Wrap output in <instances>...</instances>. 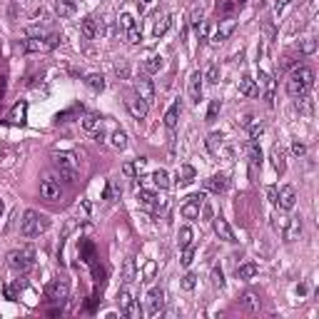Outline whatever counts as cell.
Here are the masks:
<instances>
[{
  "label": "cell",
  "instance_id": "cell-58",
  "mask_svg": "<svg viewBox=\"0 0 319 319\" xmlns=\"http://www.w3.org/2000/svg\"><path fill=\"white\" fill-rule=\"evenodd\" d=\"M252 125V115H244L242 117V128H250Z\"/></svg>",
  "mask_w": 319,
  "mask_h": 319
},
{
  "label": "cell",
  "instance_id": "cell-26",
  "mask_svg": "<svg viewBox=\"0 0 319 319\" xmlns=\"http://www.w3.org/2000/svg\"><path fill=\"white\" fill-rule=\"evenodd\" d=\"M257 274H259V264H255V262H247L242 267H237V279H252Z\"/></svg>",
  "mask_w": 319,
  "mask_h": 319
},
{
  "label": "cell",
  "instance_id": "cell-48",
  "mask_svg": "<svg viewBox=\"0 0 319 319\" xmlns=\"http://www.w3.org/2000/svg\"><path fill=\"white\" fill-rule=\"evenodd\" d=\"M135 25H137V23H135V17H132L130 13H122V15H120V28H122V30H130V28H135Z\"/></svg>",
  "mask_w": 319,
  "mask_h": 319
},
{
  "label": "cell",
  "instance_id": "cell-18",
  "mask_svg": "<svg viewBox=\"0 0 319 319\" xmlns=\"http://www.w3.org/2000/svg\"><path fill=\"white\" fill-rule=\"evenodd\" d=\"M227 175L224 172H220V175H212L209 180H205V190H209V192H215V194H222L224 190H227Z\"/></svg>",
  "mask_w": 319,
  "mask_h": 319
},
{
  "label": "cell",
  "instance_id": "cell-25",
  "mask_svg": "<svg viewBox=\"0 0 319 319\" xmlns=\"http://www.w3.org/2000/svg\"><path fill=\"white\" fill-rule=\"evenodd\" d=\"M25 115H28V102H17L10 110V122L15 125H25Z\"/></svg>",
  "mask_w": 319,
  "mask_h": 319
},
{
  "label": "cell",
  "instance_id": "cell-42",
  "mask_svg": "<svg viewBox=\"0 0 319 319\" xmlns=\"http://www.w3.org/2000/svg\"><path fill=\"white\" fill-rule=\"evenodd\" d=\"M194 287H197V274H194V272H187V274L182 277V289L192 292Z\"/></svg>",
  "mask_w": 319,
  "mask_h": 319
},
{
  "label": "cell",
  "instance_id": "cell-15",
  "mask_svg": "<svg viewBox=\"0 0 319 319\" xmlns=\"http://www.w3.org/2000/svg\"><path fill=\"white\" fill-rule=\"evenodd\" d=\"M255 82H259V87L264 90V100H267V105L272 108L274 105V80H272V75H267L264 70H259V75H257Z\"/></svg>",
  "mask_w": 319,
  "mask_h": 319
},
{
  "label": "cell",
  "instance_id": "cell-23",
  "mask_svg": "<svg viewBox=\"0 0 319 319\" xmlns=\"http://www.w3.org/2000/svg\"><path fill=\"white\" fill-rule=\"evenodd\" d=\"M82 128H85L87 132H97V130L102 128V117H100L97 112H87V115L82 117Z\"/></svg>",
  "mask_w": 319,
  "mask_h": 319
},
{
  "label": "cell",
  "instance_id": "cell-7",
  "mask_svg": "<svg viewBox=\"0 0 319 319\" xmlns=\"http://www.w3.org/2000/svg\"><path fill=\"white\" fill-rule=\"evenodd\" d=\"M45 294L52 299V302H58V304H63L65 299L70 297V287H67V282L65 279H52L50 285L45 287Z\"/></svg>",
  "mask_w": 319,
  "mask_h": 319
},
{
  "label": "cell",
  "instance_id": "cell-39",
  "mask_svg": "<svg viewBox=\"0 0 319 319\" xmlns=\"http://www.w3.org/2000/svg\"><path fill=\"white\" fill-rule=\"evenodd\" d=\"M242 307H244L247 312H257V309H259V299H257L255 294H244V297H242Z\"/></svg>",
  "mask_w": 319,
  "mask_h": 319
},
{
  "label": "cell",
  "instance_id": "cell-14",
  "mask_svg": "<svg viewBox=\"0 0 319 319\" xmlns=\"http://www.w3.org/2000/svg\"><path fill=\"white\" fill-rule=\"evenodd\" d=\"M137 202H140V207H145V209H160V207H165V202L160 200L155 192L143 190V187L137 190Z\"/></svg>",
  "mask_w": 319,
  "mask_h": 319
},
{
  "label": "cell",
  "instance_id": "cell-61",
  "mask_svg": "<svg viewBox=\"0 0 319 319\" xmlns=\"http://www.w3.org/2000/svg\"><path fill=\"white\" fill-rule=\"evenodd\" d=\"M13 3H20V0H13Z\"/></svg>",
  "mask_w": 319,
  "mask_h": 319
},
{
  "label": "cell",
  "instance_id": "cell-19",
  "mask_svg": "<svg viewBox=\"0 0 319 319\" xmlns=\"http://www.w3.org/2000/svg\"><path fill=\"white\" fill-rule=\"evenodd\" d=\"M78 10V5L73 3V0H55V13L60 20H65V17H73Z\"/></svg>",
  "mask_w": 319,
  "mask_h": 319
},
{
  "label": "cell",
  "instance_id": "cell-5",
  "mask_svg": "<svg viewBox=\"0 0 319 319\" xmlns=\"http://www.w3.org/2000/svg\"><path fill=\"white\" fill-rule=\"evenodd\" d=\"M58 45H60V35L58 32H48L45 38H28L17 48H20V52H48V50L58 48Z\"/></svg>",
  "mask_w": 319,
  "mask_h": 319
},
{
  "label": "cell",
  "instance_id": "cell-41",
  "mask_svg": "<svg viewBox=\"0 0 319 319\" xmlns=\"http://www.w3.org/2000/svg\"><path fill=\"white\" fill-rule=\"evenodd\" d=\"M220 145H222V135H220V132H212V135L207 137V150H209V152H217Z\"/></svg>",
  "mask_w": 319,
  "mask_h": 319
},
{
  "label": "cell",
  "instance_id": "cell-37",
  "mask_svg": "<svg viewBox=\"0 0 319 319\" xmlns=\"http://www.w3.org/2000/svg\"><path fill=\"white\" fill-rule=\"evenodd\" d=\"M122 314H125L128 319H140V317H143V307H140V302H135V299H132V302L122 309Z\"/></svg>",
  "mask_w": 319,
  "mask_h": 319
},
{
  "label": "cell",
  "instance_id": "cell-44",
  "mask_svg": "<svg viewBox=\"0 0 319 319\" xmlns=\"http://www.w3.org/2000/svg\"><path fill=\"white\" fill-rule=\"evenodd\" d=\"M132 279H135V262L128 259L125 262V272H122V282L128 285V282H132Z\"/></svg>",
  "mask_w": 319,
  "mask_h": 319
},
{
  "label": "cell",
  "instance_id": "cell-11",
  "mask_svg": "<svg viewBox=\"0 0 319 319\" xmlns=\"http://www.w3.org/2000/svg\"><path fill=\"white\" fill-rule=\"evenodd\" d=\"M235 28H237V20H235V17H224V20H220V28L215 30V35H212V43H215V45L224 43L229 35L235 32Z\"/></svg>",
  "mask_w": 319,
  "mask_h": 319
},
{
  "label": "cell",
  "instance_id": "cell-13",
  "mask_svg": "<svg viewBox=\"0 0 319 319\" xmlns=\"http://www.w3.org/2000/svg\"><path fill=\"white\" fill-rule=\"evenodd\" d=\"M212 227H215V235L220 237V239H224V242H237V237H235V232H232V227H229V222L220 215V217H215L212 220Z\"/></svg>",
  "mask_w": 319,
  "mask_h": 319
},
{
  "label": "cell",
  "instance_id": "cell-43",
  "mask_svg": "<svg viewBox=\"0 0 319 319\" xmlns=\"http://www.w3.org/2000/svg\"><path fill=\"white\" fill-rule=\"evenodd\" d=\"M132 302V294H130V289H120V294H117V304H120V312L125 309L128 304Z\"/></svg>",
  "mask_w": 319,
  "mask_h": 319
},
{
  "label": "cell",
  "instance_id": "cell-38",
  "mask_svg": "<svg viewBox=\"0 0 319 319\" xmlns=\"http://www.w3.org/2000/svg\"><path fill=\"white\" fill-rule=\"evenodd\" d=\"M117 197H120V187H117L115 180H110L108 187H105V192H102V200H117Z\"/></svg>",
  "mask_w": 319,
  "mask_h": 319
},
{
  "label": "cell",
  "instance_id": "cell-33",
  "mask_svg": "<svg viewBox=\"0 0 319 319\" xmlns=\"http://www.w3.org/2000/svg\"><path fill=\"white\" fill-rule=\"evenodd\" d=\"M152 182H155V187H160V190H167V187H170V175H167L165 170H155V172H152Z\"/></svg>",
  "mask_w": 319,
  "mask_h": 319
},
{
  "label": "cell",
  "instance_id": "cell-36",
  "mask_svg": "<svg viewBox=\"0 0 319 319\" xmlns=\"http://www.w3.org/2000/svg\"><path fill=\"white\" fill-rule=\"evenodd\" d=\"M297 235H302V220L292 217V220H289V229L285 232V237H287V239H294Z\"/></svg>",
  "mask_w": 319,
  "mask_h": 319
},
{
  "label": "cell",
  "instance_id": "cell-35",
  "mask_svg": "<svg viewBox=\"0 0 319 319\" xmlns=\"http://www.w3.org/2000/svg\"><path fill=\"white\" fill-rule=\"evenodd\" d=\"M192 239H194L192 227H180V235H177V242H180V247H182V250L192 244Z\"/></svg>",
  "mask_w": 319,
  "mask_h": 319
},
{
  "label": "cell",
  "instance_id": "cell-21",
  "mask_svg": "<svg viewBox=\"0 0 319 319\" xmlns=\"http://www.w3.org/2000/svg\"><path fill=\"white\" fill-rule=\"evenodd\" d=\"M80 32L85 35L87 40L97 38V20H95V17H90V15L82 17V20H80Z\"/></svg>",
  "mask_w": 319,
  "mask_h": 319
},
{
  "label": "cell",
  "instance_id": "cell-46",
  "mask_svg": "<svg viewBox=\"0 0 319 319\" xmlns=\"http://www.w3.org/2000/svg\"><path fill=\"white\" fill-rule=\"evenodd\" d=\"M212 285H215L217 289H222V287H224V272H222L220 267L212 270Z\"/></svg>",
  "mask_w": 319,
  "mask_h": 319
},
{
  "label": "cell",
  "instance_id": "cell-8",
  "mask_svg": "<svg viewBox=\"0 0 319 319\" xmlns=\"http://www.w3.org/2000/svg\"><path fill=\"white\" fill-rule=\"evenodd\" d=\"M162 307H165V292H162V287H152L147 292V307H145V312L150 317H155V314L162 312Z\"/></svg>",
  "mask_w": 319,
  "mask_h": 319
},
{
  "label": "cell",
  "instance_id": "cell-1",
  "mask_svg": "<svg viewBox=\"0 0 319 319\" xmlns=\"http://www.w3.org/2000/svg\"><path fill=\"white\" fill-rule=\"evenodd\" d=\"M312 87H314V70L312 67H297L294 73L289 75V80H287V93L294 100L309 95Z\"/></svg>",
  "mask_w": 319,
  "mask_h": 319
},
{
  "label": "cell",
  "instance_id": "cell-49",
  "mask_svg": "<svg viewBox=\"0 0 319 319\" xmlns=\"http://www.w3.org/2000/svg\"><path fill=\"white\" fill-rule=\"evenodd\" d=\"M299 50L307 52V55H312V52L317 50V43H314L312 38H304V40H299Z\"/></svg>",
  "mask_w": 319,
  "mask_h": 319
},
{
  "label": "cell",
  "instance_id": "cell-10",
  "mask_svg": "<svg viewBox=\"0 0 319 319\" xmlns=\"http://www.w3.org/2000/svg\"><path fill=\"white\" fill-rule=\"evenodd\" d=\"M128 110H130V115H132L135 120H145V117H147V110H150V105L135 93V95L128 97Z\"/></svg>",
  "mask_w": 319,
  "mask_h": 319
},
{
  "label": "cell",
  "instance_id": "cell-29",
  "mask_svg": "<svg viewBox=\"0 0 319 319\" xmlns=\"http://www.w3.org/2000/svg\"><path fill=\"white\" fill-rule=\"evenodd\" d=\"M172 20H175L172 15H165V17H162V20H160V23H155V28H152V35H155V38H162V35H165V32L170 30Z\"/></svg>",
  "mask_w": 319,
  "mask_h": 319
},
{
  "label": "cell",
  "instance_id": "cell-3",
  "mask_svg": "<svg viewBox=\"0 0 319 319\" xmlns=\"http://www.w3.org/2000/svg\"><path fill=\"white\" fill-rule=\"evenodd\" d=\"M52 165H55L60 180H65V182L78 180V160L73 152H52Z\"/></svg>",
  "mask_w": 319,
  "mask_h": 319
},
{
  "label": "cell",
  "instance_id": "cell-34",
  "mask_svg": "<svg viewBox=\"0 0 319 319\" xmlns=\"http://www.w3.org/2000/svg\"><path fill=\"white\" fill-rule=\"evenodd\" d=\"M202 80L209 82V85H217V82H220V65H217V63H212V65L207 67V73L202 75Z\"/></svg>",
  "mask_w": 319,
  "mask_h": 319
},
{
  "label": "cell",
  "instance_id": "cell-50",
  "mask_svg": "<svg viewBox=\"0 0 319 319\" xmlns=\"http://www.w3.org/2000/svg\"><path fill=\"white\" fill-rule=\"evenodd\" d=\"M239 8V3H237V0H229V3H224L222 8H220V13L224 15V17H232V13Z\"/></svg>",
  "mask_w": 319,
  "mask_h": 319
},
{
  "label": "cell",
  "instance_id": "cell-30",
  "mask_svg": "<svg viewBox=\"0 0 319 319\" xmlns=\"http://www.w3.org/2000/svg\"><path fill=\"white\" fill-rule=\"evenodd\" d=\"M110 145H112L115 150H125V147H128V135H125V130H115V132L110 135Z\"/></svg>",
  "mask_w": 319,
  "mask_h": 319
},
{
  "label": "cell",
  "instance_id": "cell-17",
  "mask_svg": "<svg viewBox=\"0 0 319 319\" xmlns=\"http://www.w3.org/2000/svg\"><path fill=\"white\" fill-rule=\"evenodd\" d=\"M180 112H182V102H180V100H175L170 108H167L165 117H162L167 130H175V128H177V122H180Z\"/></svg>",
  "mask_w": 319,
  "mask_h": 319
},
{
  "label": "cell",
  "instance_id": "cell-6",
  "mask_svg": "<svg viewBox=\"0 0 319 319\" xmlns=\"http://www.w3.org/2000/svg\"><path fill=\"white\" fill-rule=\"evenodd\" d=\"M63 194V187H60V180L52 172H43V180H40V197L48 200V202H55L60 200Z\"/></svg>",
  "mask_w": 319,
  "mask_h": 319
},
{
  "label": "cell",
  "instance_id": "cell-40",
  "mask_svg": "<svg viewBox=\"0 0 319 319\" xmlns=\"http://www.w3.org/2000/svg\"><path fill=\"white\" fill-rule=\"evenodd\" d=\"M160 67H162V58H160V55H152V58L145 63V73L152 75V73H157Z\"/></svg>",
  "mask_w": 319,
  "mask_h": 319
},
{
  "label": "cell",
  "instance_id": "cell-57",
  "mask_svg": "<svg viewBox=\"0 0 319 319\" xmlns=\"http://www.w3.org/2000/svg\"><path fill=\"white\" fill-rule=\"evenodd\" d=\"M264 35H267V40H274V25L272 23H264Z\"/></svg>",
  "mask_w": 319,
  "mask_h": 319
},
{
  "label": "cell",
  "instance_id": "cell-56",
  "mask_svg": "<svg viewBox=\"0 0 319 319\" xmlns=\"http://www.w3.org/2000/svg\"><path fill=\"white\" fill-rule=\"evenodd\" d=\"M277 192H279V190H277L274 185H270V187H267V197H270V202H272V205H277Z\"/></svg>",
  "mask_w": 319,
  "mask_h": 319
},
{
  "label": "cell",
  "instance_id": "cell-59",
  "mask_svg": "<svg viewBox=\"0 0 319 319\" xmlns=\"http://www.w3.org/2000/svg\"><path fill=\"white\" fill-rule=\"evenodd\" d=\"M0 215H3V200H0Z\"/></svg>",
  "mask_w": 319,
  "mask_h": 319
},
{
  "label": "cell",
  "instance_id": "cell-32",
  "mask_svg": "<svg viewBox=\"0 0 319 319\" xmlns=\"http://www.w3.org/2000/svg\"><path fill=\"white\" fill-rule=\"evenodd\" d=\"M192 180H194V167L182 165V167H180V172H177V185H190Z\"/></svg>",
  "mask_w": 319,
  "mask_h": 319
},
{
  "label": "cell",
  "instance_id": "cell-45",
  "mask_svg": "<svg viewBox=\"0 0 319 319\" xmlns=\"http://www.w3.org/2000/svg\"><path fill=\"white\" fill-rule=\"evenodd\" d=\"M192 259H194V244H190V247H185V250H182V267H190V264H192Z\"/></svg>",
  "mask_w": 319,
  "mask_h": 319
},
{
  "label": "cell",
  "instance_id": "cell-9",
  "mask_svg": "<svg viewBox=\"0 0 319 319\" xmlns=\"http://www.w3.org/2000/svg\"><path fill=\"white\" fill-rule=\"evenodd\" d=\"M294 205H297V192H294V187H292V185H285V187H282V190L277 192V205H274V207H279V209L289 212Z\"/></svg>",
  "mask_w": 319,
  "mask_h": 319
},
{
  "label": "cell",
  "instance_id": "cell-53",
  "mask_svg": "<svg viewBox=\"0 0 319 319\" xmlns=\"http://www.w3.org/2000/svg\"><path fill=\"white\" fill-rule=\"evenodd\" d=\"M292 152H294L297 157L307 155V147H304V143H299V140H294V143H292Z\"/></svg>",
  "mask_w": 319,
  "mask_h": 319
},
{
  "label": "cell",
  "instance_id": "cell-60",
  "mask_svg": "<svg viewBox=\"0 0 319 319\" xmlns=\"http://www.w3.org/2000/svg\"><path fill=\"white\" fill-rule=\"evenodd\" d=\"M145 3H150V0H143V5H145Z\"/></svg>",
  "mask_w": 319,
  "mask_h": 319
},
{
  "label": "cell",
  "instance_id": "cell-12",
  "mask_svg": "<svg viewBox=\"0 0 319 319\" xmlns=\"http://www.w3.org/2000/svg\"><path fill=\"white\" fill-rule=\"evenodd\" d=\"M135 90H137V95L143 97L147 105L155 102V85H152V80H150L147 75H143V78L135 80Z\"/></svg>",
  "mask_w": 319,
  "mask_h": 319
},
{
  "label": "cell",
  "instance_id": "cell-54",
  "mask_svg": "<svg viewBox=\"0 0 319 319\" xmlns=\"http://www.w3.org/2000/svg\"><path fill=\"white\" fill-rule=\"evenodd\" d=\"M287 3H289V0H277V3H274V15H277V17H279L282 13H285Z\"/></svg>",
  "mask_w": 319,
  "mask_h": 319
},
{
  "label": "cell",
  "instance_id": "cell-51",
  "mask_svg": "<svg viewBox=\"0 0 319 319\" xmlns=\"http://www.w3.org/2000/svg\"><path fill=\"white\" fill-rule=\"evenodd\" d=\"M140 40H143V32H140V28H137V25L130 28V30H128V43H130V45H137Z\"/></svg>",
  "mask_w": 319,
  "mask_h": 319
},
{
  "label": "cell",
  "instance_id": "cell-2",
  "mask_svg": "<svg viewBox=\"0 0 319 319\" xmlns=\"http://www.w3.org/2000/svg\"><path fill=\"white\" fill-rule=\"evenodd\" d=\"M48 227H50V220L45 215H40V212H35V209H25V215L20 220V235L23 237H38Z\"/></svg>",
  "mask_w": 319,
  "mask_h": 319
},
{
  "label": "cell",
  "instance_id": "cell-20",
  "mask_svg": "<svg viewBox=\"0 0 319 319\" xmlns=\"http://www.w3.org/2000/svg\"><path fill=\"white\" fill-rule=\"evenodd\" d=\"M239 93H242L244 97H255V95L259 93V87H257V82H255L252 75H242V80H239Z\"/></svg>",
  "mask_w": 319,
  "mask_h": 319
},
{
  "label": "cell",
  "instance_id": "cell-47",
  "mask_svg": "<svg viewBox=\"0 0 319 319\" xmlns=\"http://www.w3.org/2000/svg\"><path fill=\"white\" fill-rule=\"evenodd\" d=\"M220 108H222V102H220V100H212V102H209V110H207V122H215V117H217Z\"/></svg>",
  "mask_w": 319,
  "mask_h": 319
},
{
  "label": "cell",
  "instance_id": "cell-24",
  "mask_svg": "<svg viewBox=\"0 0 319 319\" xmlns=\"http://www.w3.org/2000/svg\"><path fill=\"white\" fill-rule=\"evenodd\" d=\"M145 165H147V160H145V157H140V160H135V162L122 165V172H125L128 177H137V175H143Z\"/></svg>",
  "mask_w": 319,
  "mask_h": 319
},
{
  "label": "cell",
  "instance_id": "cell-22",
  "mask_svg": "<svg viewBox=\"0 0 319 319\" xmlns=\"http://www.w3.org/2000/svg\"><path fill=\"white\" fill-rule=\"evenodd\" d=\"M247 155H250L252 170H257V167L262 165V150H259V145H257V140H250V143H247Z\"/></svg>",
  "mask_w": 319,
  "mask_h": 319
},
{
  "label": "cell",
  "instance_id": "cell-52",
  "mask_svg": "<svg viewBox=\"0 0 319 319\" xmlns=\"http://www.w3.org/2000/svg\"><path fill=\"white\" fill-rule=\"evenodd\" d=\"M262 132H264V125H262V122H252V125H250V140H257Z\"/></svg>",
  "mask_w": 319,
  "mask_h": 319
},
{
  "label": "cell",
  "instance_id": "cell-16",
  "mask_svg": "<svg viewBox=\"0 0 319 319\" xmlns=\"http://www.w3.org/2000/svg\"><path fill=\"white\" fill-rule=\"evenodd\" d=\"M187 90H190V100L192 102H200L202 100V73H200V70H194V73L190 75Z\"/></svg>",
  "mask_w": 319,
  "mask_h": 319
},
{
  "label": "cell",
  "instance_id": "cell-31",
  "mask_svg": "<svg viewBox=\"0 0 319 319\" xmlns=\"http://www.w3.org/2000/svg\"><path fill=\"white\" fill-rule=\"evenodd\" d=\"M200 202H194V200H187L185 205H182V215L187 217V220H194V217H200Z\"/></svg>",
  "mask_w": 319,
  "mask_h": 319
},
{
  "label": "cell",
  "instance_id": "cell-55",
  "mask_svg": "<svg viewBox=\"0 0 319 319\" xmlns=\"http://www.w3.org/2000/svg\"><path fill=\"white\" fill-rule=\"evenodd\" d=\"M202 23V8H197V10H192V25L197 28Z\"/></svg>",
  "mask_w": 319,
  "mask_h": 319
},
{
  "label": "cell",
  "instance_id": "cell-4",
  "mask_svg": "<svg viewBox=\"0 0 319 319\" xmlns=\"http://www.w3.org/2000/svg\"><path fill=\"white\" fill-rule=\"evenodd\" d=\"M8 264H10L15 272H20V274L30 272V270L35 267V250H32V247H20V250H13V252L8 255Z\"/></svg>",
  "mask_w": 319,
  "mask_h": 319
},
{
  "label": "cell",
  "instance_id": "cell-28",
  "mask_svg": "<svg viewBox=\"0 0 319 319\" xmlns=\"http://www.w3.org/2000/svg\"><path fill=\"white\" fill-rule=\"evenodd\" d=\"M270 160H272V167L282 175L287 170V165H285V155H282V150L279 147H272V152H270Z\"/></svg>",
  "mask_w": 319,
  "mask_h": 319
},
{
  "label": "cell",
  "instance_id": "cell-27",
  "mask_svg": "<svg viewBox=\"0 0 319 319\" xmlns=\"http://www.w3.org/2000/svg\"><path fill=\"white\" fill-rule=\"evenodd\" d=\"M85 85L90 87L93 93H102L105 90V78L97 75V73H90V75H85Z\"/></svg>",
  "mask_w": 319,
  "mask_h": 319
}]
</instances>
